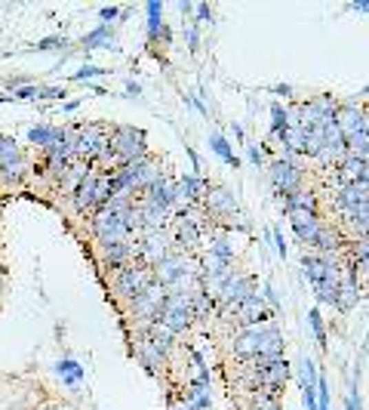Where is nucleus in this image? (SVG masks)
I'll return each instance as SVG.
<instances>
[{
  "instance_id": "obj_18",
  "label": "nucleus",
  "mask_w": 369,
  "mask_h": 410,
  "mask_svg": "<svg viewBox=\"0 0 369 410\" xmlns=\"http://www.w3.org/2000/svg\"><path fill=\"white\" fill-rule=\"evenodd\" d=\"M96 182H98V170L89 167V173L81 179V185L74 188V210L77 213H92V201H96Z\"/></svg>"
},
{
  "instance_id": "obj_48",
  "label": "nucleus",
  "mask_w": 369,
  "mask_h": 410,
  "mask_svg": "<svg viewBox=\"0 0 369 410\" xmlns=\"http://www.w3.org/2000/svg\"><path fill=\"white\" fill-rule=\"evenodd\" d=\"M249 410H255V407H249Z\"/></svg>"
},
{
  "instance_id": "obj_3",
  "label": "nucleus",
  "mask_w": 369,
  "mask_h": 410,
  "mask_svg": "<svg viewBox=\"0 0 369 410\" xmlns=\"http://www.w3.org/2000/svg\"><path fill=\"white\" fill-rule=\"evenodd\" d=\"M89 228H92V235H96V241L102 244V247H111V244H120V241H133V231L127 228V222H123L120 216H114L111 210H98V213H92Z\"/></svg>"
},
{
  "instance_id": "obj_19",
  "label": "nucleus",
  "mask_w": 369,
  "mask_h": 410,
  "mask_svg": "<svg viewBox=\"0 0 369 410\" xmlns=\"http://www.w3.org/2000/svg\"><path fill=\"white\" fill-rule=\"evenodd\" d=\"M136 355L138 361H142L148 370H160L163 361H167V352H163L160 346H157L151 336H142V340H136Z\"/></svg>"
},
{
  "instance_id": "obj_36",
  "label": "nucleus",
  "mask_w": 369,
  "mask_h": 410,
  "mask_svg": "<svg viewBox=\"0 0 369 410\" xmlns=\"http://www.w3.org/2000/svg\"><path fill=\"white\" fill-rule=\"evenodd\" d=\"M246 157H249L253 164H262V161H265V145H249Z\"/></svg>"
},
{
  "instance_id": "obj_37",
  "label": "nucleus",
  "mask_w": 369,
  "mask_h": 410,
  "mask_svg": "<svg viewBox=\"0 0 369 410\" xmlns=\"http://www.w3.org/2000/svg\"><path fill=\"white\" fill-rule=\"evenodd\" d=\"M65 92L59 87H37V99H62Z\"/></svg>"
},
{
  "instance_id": "obj_25",
  "label": "nucleus",
  "mask_w": 369,
  "mask_h": 410,
  "mask_svg": "<svg viewBox=\"0 0 369 410\" xmlns=\"http://www.w3.org/2000/svg\"><path fill=\"white\" fill-rule=\"evenodd\" d=\"M329 124V121H326ZM323 124V127H326ZM323 127H314V130H305V155L317 157L323 151V145H326V133H323Z\"/></svg>"
},
{
  "instance_id": "obj_40",
  "label": "nucleus",
  "mask_w": 369,
  "mask_h": 410,
  "mask_svg": "<svg viewBox=\"0 0 369 410\" xmlns=\"http://www.w3.org/2000/svg\"><path fill=\"white\" fill-rule=\"evenodd\" d=\"M274 244H277V253H280V256H286V244H283L280 228H274Z\"/></svg>"
},
{
  "instance_id": "obj_5",
  "label": "nucleus",
  "mask_w": 369,
  "mask_h": 410,
  "mask_svg": "<svg viewBox=\"0 0 369 410\" xmlns=\"http://www.w3.org/2000/svg\"><path fill=\"white\" fill-rule=\"evenodd\" d=\"M111 151H114L123 164L138 161V157H148L145 133L142 130H136V127H114L111 130Z\"/></svg>"
},
{
  "instance_id": "obj_12",
  "label": "nucleus",
  "mask_w": 369,
  "mask_h": 410,
  "mask_svg": "<svg viewBox=\"0 0 369 410\" xmlns=\"http://www.w3.org/2000/svg\"><path fill=\"white\" fill-rule=\"evenodd\" d=\"M203 207L213 219H225L228 226H234V216H237V201L234 195L225 188H209V195L203 197Z\"/></svg>"
},
{
  "instance_id": "obj_26",
  "label": "nucleus",
  "mask_w": 369,
  "mask_h": 410,
  "mask_svg": "<svg viewBox=\"0 0 369 410\" xmlns=\"http://www.w3.org/2000/svg\"><path fill=\"white\" fill-rule=\"evenodd\" d=\"M207 253H213V256H219V260H225V262H231L234 260V247L228 244V237L222 235V231H215L213 237H209V250Z\"/></svg>"
},
{
  "instance_id": "obj_15",
  "label": "nucleus",
  "mask_w": 369,
  "mask_h": 410,
  "mask_svg": "<svg viewBox=\"0 0 369 410\" xmlns=\"http://www.w3.org/2000/svg\"><path fill=\"white\" fill-rule=\"evenodd\" d=\"M289 222H293L295 235H299L302 244H308V247H314V241H317L320 228H323V219L317 213H308V210H289Z\"/></svg>"
},
{
  "instance_id": "obj_24",
  "label": "nucleus",
  "mask_w": 369,
  "mask_h": 410,
  "mask_svg": "<svg viewBox=\"0 0 369 410\" xmlns=\"http://www.w3.org/2000/svg\"><path fill=\"white\" fill-rule=\"evenodd\" d=\"M360 176H363V161H360V157L345 155V161L339 164V179H341V185L360 182Z\"/></svg>"
},
{
  "instance_id": "obj_4",
  "label": "nucleus",
  "mask_w": 369,
  "mask_h": 410,
  "mask_svg": "<svg viewBox=\"0 0 369 410\" xmlns=\"http://www.w3.org/2000/svg\"><path fill=\"white\" fill-rule=\"evenodd\" d=\"M268 176H271L274 191H277V195H283V197L293 195V191H299L302 182H305V170L299 167V161H295V157H286V155H280L271 164Z\"/></svg>"
},
{
  "instance_id": "obj_33",
  "label": "nucleus",
  "mask_w": 369,
  "mask_h": 410,
  "mask_svg": "<svg viewBox=\"0 0 369 410\" xmlns=\"http://www.w3.org/2000/svg\"><path fill=\"white\" fill-rule=\"evenodd\" d=\"M308 321H311V330H314V336H317V342H320V346H326V327H323V318H320L317 309L308 312Z\"/></svg>"
},
{
  "instance_id": "obj_32",
  "label": "nucleus",
  "mask_w": 369,
  "mask_h": 410,
  "mask_svg": "<svg viewBox=\"0 0 369 410\" xmlns=\"http://www.w3.org/2000/svg\"><path fill=\"white\" fill-rule=\"evenodd\" d=\"M308 102H311L323 117H333V115H335V108H339V102H335L333 96H314V99H308Z\"/></svg>"
},
{
  "instance_id": "obj_20",
  "label": "nucleus",
  "mask_w": 369,
  "mask_h": 410,
  "mask_svg": "<svg viewBox=\"0 0 369 410\" xmlns=\"http://www.w3.org/2000/svg\"><path fill=\"white\" fill-rule=\"evenodd\" d=\"M179 185H182L184 201H188V204H203V197L209 195L207 179H203V176H197V173H184L182 179H179Z\"/></svg>"
},
{
  "instance_id": "obj_13",
  "label": "nucleus",
  "mask_w": 369,
  "mask_h": 410,
  "mask_svg": "<svg viewBox=\"0 0 369 410\" xmlns=\"http://www.w3.org/2000/svg\"><path fill=\"white\" fill-rule=\"evenodd\" d=\"M0 173L10 182H16L25 173V155L10 136H0Z\"/></svg>"
},
{
  "instance_id": "obj_2",
  "label": "nucleus",
  "mask_w": 369,
  "mask_h": 410,
  "mask_svg": "<svg viewBox=\"0 0 369 410\" xmlns=\"http://www.w3.org/2000/svg\"><path fill=\"white\" fill-rule=\"evenodd\" d=\"M157 321L173 336H182L191 327V321H194V315H191V293H167Z\"/></svg>"
},
{
  "instance_id": "obj_23",
  "label": "nucleus",
  "mask_w": 369,
  "mask_h": 410,
  "mask_svg": "<svg viewBox=\"0 0 369 410\" xmlns=\"http://www.w3.org/2000/svg\"><path fill=\"white\" fill-rule=\"evenodd\" d=\"M83 46H87V50H98V46H105V50H117L114 37H111V25H98L96 31H89V35L83 37Z\"/></svg>"
},
{
  "instance_id": "obj_34",
  "label": "nucleus",
  "mask_w": 369,
  "mask_h": 410,
  "mask_svg": "<svg viewBox=\"0 0 369 410\" xmlns=\"http://www.w3.org/2000/svg\"><path fill=\"white\" fill-rule=\"evenodd\" d=\"M102 75H108V71L96 68V65H83V68L74 75V81H92V77H102Z\"/></svg>"
},
{
  "instance_id": "obj_22",
  "label": "nucleus",
  "mask_w": 369,
  "mask_h": 410,
  "mask_svg": "<svg viewBox=\"0 0 369 410\" xmlns=\"http://www.w3.org/2000/svg\"><path fill=\"white\" fill-rule=\"evenodd\" d=\"M283 210H308V213H317V197L311 195V191H293V195H286V201H283Z\"/></svg>"
},
{
  "instance_id": "obj_49",
  "label": "nucleus",
  "mask_w": 369,
  "mask_h": 410,
  "mask_svg": "<svg viewBox=\"0 0 369 410\" xmlns=\"http://www.w3.org/2000/svg\"><path fill=\"white\" fill-rule=\"evenodd\" d=\"M366 92H369V87H366Z\"/></svg>"
},
{
  "instance_id": "obj_39",
  "label": "nucleus",
  "mask_w": 369,
  "mask_h": 410,
  "mask_svg": "<svg viewBox=\"0 0 369 410\" xmlns=\"http://www.w3.org/2000/svg\"><path fill=\"white\" fill-rule=\"evenodd\" d=\"M37 96V87H19L12 90V99H34Z\"/></svg>"
},
{
  "instance_id": "obj_44",
  "label": "nucleus",
  "mask_w": 369,
  "mask_h": 410,
  "mask_svg": "<svg viewBox=\"0 0 369 410\" xmlns=\"http://www.w3.org/2000/svg\"><path fill=\"white\" fill-rule=\"evenodd\" d=\"M274 92H280V96H293V87H289V84H277Z\"/></svg>"
},
{
  "instance_id": "obj_9",
  "label": "nucleus",
  "mask_w": 369,
  "mask_h": 410,
  "mask_svg": "<svg viewBox=\"0 0 369 410\" xmlns=\"http://www.w3.org/2000/svg\"><path fill=\"white\" fill-rule=\"evenodd\" d=\"M200 237H203L200 219H194V216H188V213H179L173 219V241H176V247H179V253L182 250H197L200 247Z\"/></svg>"
},
{
  "instance_id": "obj_6",
  "label": "nucleus",
  "mask_w": 369,
  "mask_h": 410,
  "mask_svg": "<svg viewBox=\"0 0 369 410\" xmlns=\"http://www.w3.org/2000/svg\"><path fill=\"white\" fill-rule=\"evenodd\" d=\"M333 121H335V127H339V133L345 136V139L369 133V115L360 108L357 102L339 105V108H335V115H333Z\"/></svg>"
},
{
  "instance_id": "obj_43",
  "label": "nucleus",
  "mask_w": 369,
  "mask_h": 410,
  "mask_svg": "<svg viewBox=\"0 0 369 410\" xmlns=\"http://www.w3.org/2000/svg\"><path fill=\"white\" fill-rule=\"evenodd\" d=\"M197 16H200V19H209V22H213V12H209V6H207V3L197 6Z\"/></svg>"
},
{
  "instance_id": "obj_35",
  "label": "nucleus",
  "mask_w": 369,
  "mask_h": 410,
  "mask_svg": "<svg viewBox=\"0 0 369 410\" xmlns=\"http://www.w3.org/2000/svg\"><path fill=\"white\" fill-rule=\"evenodd\" d=\"M127 16V10H117V6H105V10H98V19L102 22H114V19Z\"/></svg>"
},
{
  "instance_id": "obj_47",
  "label": "nucleus",
  "mask_w": 369,
  "mask_h": 410,
  "mask_svg": "<svg viewBox=\"0 0 369 410\" xmlns=\"http://www.w3.org/2000/svg\"><path fill=\"white\" fill-rule=\"evenodd\" d=\"M354 10H366L369 12V3H366V0H357V3H354Z\"/></svg>"
},
{
  "instance_id": "obj_21",
  "label": "nucleus",
  "mask_w": 369,
  "mask_h": 410,
  "mask_svg": "<svg viewBox=\"0 0 369 410\" xmlns=\"http://www.w3.org/2000/svg\"><path fill=\"white\" fill-rule=\"evenodd\" d=\"M65 139V130L62 127H43V124H37V127L28 130V142L37 145V148H52L56 142H62Z\"/></svg>"
},
{
  "instance_id": "obj_16",
  "label": "nucleus",
  "mask_w": 369,
  "mask_h": 410,
  "mask_svg": "<svg viewBox=\"0 0 369 410\" xmlns=\"http://www.w3.org/2000/svg\"><path fill=\"white\" fill-rule=\"evenodd\" d=\"M369 201V185L366 182H351V185H341L339 195H335V210L341 216H351L360 204Z\"/></svg>"
},
{
  "instance_id": "obj_45",
  "label": "nucleus",
  "mask_w": 369,
  "mask_h": 410,
  "mask_svg": "<svg viewBox=\"0 0 369 410\" xmlns=\"http://www.w3.org/2000/svg\"><path fill=\"white\" fill-rule=\"evenodd\" d=\"M348 410H360V398H357V392L348 398Z\"/></svg>"
},
{
  "instance_id": "obj_8",
  "label": "nucleus",
  "mask_w": 369,
  "mask_h": 410,
  "mask_svg": "<svg viewBox=\"0 0 369 410\" xmlns=\"http://www.w3.org/2000/svg\"><path fill=\"white\" fill-rule=\"evenodd\" d=\"M163 300H167V287H160L157 281H151L148 287L133 300V318L145 321V324L157 321V315H160V309H163Z\"/></svg>"
},
{
  "instance_id": "obj_27",
  "label": "nucleus",
  "mask_w": 369,
  "mask_h": 410,
  "mask_svg": "<svg viewBox=\"0 0 369 410\" xmlns=\"http://www.w3.org/2000/svg\"><path fill=\"white\" fill-rule=\"evenodd\" d=\"M209 145H213V151H215V155H219L225 164H231V167H237V164H240V161H237V155L231 151V145H228V139H225V136L213 133V136H209Z\"/></svg>"
},
{
  "instance_id": "obj_17",
  "label": "nucleus",
  "mask_w": 369,
  "mask_h": 410,
  "mask_svg": "<svg viewBox=\"0 0 369 410\" xmlns=\"http://www.w3.org/2000/svg\"><path fill=\"white\" fill-rule=\"evenodd\" d=\"M105 250V266L120 272V269L133 266L138 260V241H120V244H111V247H102Z\"/></svg>"
},
{
  "instance_id": "obj_46",
  "label": "nucleus",
  "mask_w": 369,
  "mask_h": 410,
  "mask_svg": "<svg viewBox=\"0 0 369 410\" xmlns=\"http://www.w3.org/2000/svg\"><path fill=\"white\" fill-rule=\"evenodd\" d=\"M77 105H81V99H71V102H65L62 108H65V111H77Z\"/></svg>"
},
{
  "instance_id": "obj_1",
  "label": "nucleus",
  "mask_w": 369,
  "mask_h": 410,
  "mask_svg": "<svg viewBox=\"0 0 369 410\" xmlns=\"http://www.w3.org/2000/svg\"><path fill=\"white\" fill-rule=\"evenodd\" d=\"M231 352L237 358H262V355H283V336L277 330L274 318H265L259 324H249V327H240V333L231 342Z\"/></svg>"
},
{
  "instance_id": "obj_28",
  "label": "nucleus",
  "mask_w": 369,
  "mask_h": 410,
  "mask_svg": "<svg viewBox=\"0 0 369 410\" xmlns=\"http://www.w3.org/2000/svg\"><path fill=\"white\" fill-rule=\"evenodd\" d=\"M59 376H62L68 386H77L83 380V367L77 361H59Z\"/></svg>"
},
{
  "instance_id": "obj_42",
  "label": "nucleus",
  "mask_w": 369,
  "mask_h": 410,
  "mask_svg": "<svg viewBox=\"0 0 369 410\" xmlns=\"http://www.w3.org/2000/svg\"><path fill=\"white\" fill-rule=\"evenodd\" d=\"M127 96H142V87L136 81H127Z\"/></svg>"
},
{
  "instance_id": "obj_41",
  "label": "nucleus",
  "mask_w": 369,
  "mask_h": 410,
  "mask_svg": "<svg viewBox=\"0 0 369 410\" xmlns=\"http://www.w3.org/2000/svg\"><path fill=\"white\" fill-rule=\"evenodd\" d=\"M188 46L197 50V25H188Z\"/></svg>"
},
{
  "instance_id": "obj_14",
  "label": "nucleus",
  "mask_w": 369,
  "mask_h": 410,
  "mask_svg": "<svg viewBox=\"0 0 369 410\" xmlns=\"http://www.w3.org/2000/svg\"><path fill=\"white\" fill-rule=\"evenodd\" d=\"M188 269H191V262L184 260L182 253H169V256H163V260L157 262L151 272H154V281L160 284V287H173V284L179 281L184 272H188Z\"/></svg>"
},
{
  "instance_id": "obj_31",
  "label": "nucleus",
  "mask_w": 369,
  "mask_h": 410,
  "mask_svg": "<svg viewBox=\"0 0 369 410\" xmlns=\"http://www.w3.org/2000/svg\"><path fill=\"white\" fill-rule=\"evenodd\" d=\"M286 130V108L283 105H271V136L277 139Z\"/></svg>"
},
{
  "instance_id": "obj_38",
  "label": "nucleus",
  "mask_w": 369,
  "mask_h": 410,
  "mask_svg": "<svg viewBox=\"0 0 369 410\" xmlns=\"http://www.w3.org/2000/svg\"><path fill=\"white\" fill-rule=\"evenodd\" d=\"M52 46H68L65 37H43L41 43H37V50H52Z\"/></svg>"
},
{
  "instance_id": "obj_30",
  "label": "nucleus",
  "mask_w": 369,
  "mask_h": 410,
  "mask_svg": "<svg viewBox=\"0 0 369 410\" xmlns=\"http://www.w3.org/2000/svg\"><path fill=\"white\" fill-rule=\"evenodd\" d=\"M299 376H302V389H317V370H314L311 358L299 361Z\"/></svg>"
},
{
  "instance_id": "obj_10",
  "label": "nucleus",
  "mask_w": 369,
  "mask_h": 410,
  "mask_svg": "<svg viewBox=\"0 0 369 410\" xmlns=\"http://www.w3.org/2000/svg\"><path fill=\"white\" fill-rule=\"evenodd\" d=\"M169 253H173V250H169V237L163 235V231H145L142 241H138V260L148 269H154L157 262Z\"/></svg>"
},
{
  "instance_id": "obj_7",
  "label": "nucleus",
  "mask_w": 369,
  "mask_h": 410,
  "mask_svg": "<svg viewBox=\"0 0 369 410\" xmlns=\"http://www.w3.org/2000/svg\"><path fill=\"white\" fill-rule=\"evenodd\" d=\"M154 281V272H151L148 266H127V269H120L114 277V290L123 296V300H129L133 302L138 293H142L148 284Z\"/></svg>"
},
{
  "instance_id": "obj_29",
  "label": "nucleus",
  "mask_w": 369,
  "mask_h": 410,
  "mask_svg": "<svg viewBox=\"0 0 369 410\" xmlns=\"http://www.w3.org/2000/svg\"><path fill=\"white\" fill-rule=\"evenodd\" d=\"M314 247L320 250V253H335V247H339V237H335V231L323 222V228H320V235H317V241H314Z\"/></svg>"
},
{
  "instance_id": "obj_11",
  "label": "nucleus",
  "mask_w": 369,
  "mask_h": 410,
  "mask_svg": "<svg viewBox=\"0 0 369 410\" xmlns=\"http://www.w3.org/2000/svg\"><path fill=\"white\" fill-rule=\"evenodd\" d=\"M225 312V318H231L237 324V327H249V324H259L265 318H271L265 309V302H262V296H253V300H243L240 306H231V309H222Z\"/></svg>"
}]
</instances>
